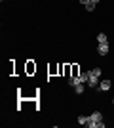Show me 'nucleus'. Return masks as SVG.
<instances>
[{
    "instance_id": "obj_1",
    "label": "nucleus",
    "mask_w": 114,
    "mask_h": 128,
    "mask_svg": "<svg viewBox=\"0 0 114 128\" xmlns=\"http://www.w3.org/2000/svg\"><path fill=\"white\" fill-rule=\"evenodd\" d=\"M101 73H103V71L99 69V67H95L93 71H89V80H87V86H89V88H95V86L99 84V76H101Z\"/></svg>"
},
{
    "instance_id": "obj_2",
    "label": "nucleus",
    "mask_w": 114,
    "mask_h": 128,
    "mask_svg": "<svg viewBox=\"0 0 114 128\" xmlns=\"http://www.w3.org/2000/svg\"><path fill=\"white\" fill-rule=\"evenodd\" d=\"M89 120H91V122H97V128H99V122L103 120V115H101L99 111H93L91 115H89Z\"/></svg>"
},
{
    "instance_id": "obj_3",
    "label": "nucleus",
    "mask_w": 114,
    "mask_h": 128,
    "mask_svg": "<svg viewBox=\"0 0 114 128\" xmlns=\"http://www.w3.org/2000/svg\"><path fill=\"white\" fill-rule=\"evenodd\" d=\"M109 46H110L109 42H103V44H99V48H97L99 56H107V54H109Z\"/></svg>"
},
{
    "instance_id": "obj_4",
    "label": "nucleus",
    "mask_w": 114,
    "mask_h": 128,
    "mask_svg": "<svg viewBox=\"0 0 114 128\" xmlns=\"http://www.w3.org/2000/svg\"><path fill=\"white\" fill-rule=\"evenodd\" d=\"M99 90H103V92L110 90V80H101L99 82Z\"/></svg>"
},
{
    "instance_id": "obj_5",
    "label": "nucleus",
    "mask_w": 114,
    "mask_h": 128,
    "mask_svg": "<svg viewBox=\"0 0 114 128\" xmlns=\"http://www.w3.org/2000/svg\"><path fill=\"white\" fill-rule=\"evenodd\" d=\"M78 78H80V82H87V80H89V71H87V73H80Z\"/></svg>"
},
{
    "instance_id": "obj_6",
    "label": "nucleus",
    "mask_w": 114,
    "mask_h": 128,
    "mask_svg": "<svg viewBox=\"0 0 114 128\" xmlns=\"http://www.w3.org/2000/svg\"><path fill=\"white\" fill-rule=\"evenodd\" d=\"M97 42H99V44L109 42V40H107V34H105V32H99V34H97Z\"/></svg>"
},
{
    "instance_id": "obj_7",
    "label": "nucleus",
    "mask_w": 114,
    "mask_h": 128,
    "mask_svg": "<svg viewBox=\"0 0 114 128\" xmlns=\"http://www.w3.org/2000/svg\"><path fill=\"white\" fill-rule=\"evenodd\" d=\"M69 84H71V86L80 84V78H78V75H76V76H71V78H69Z\"/></svg>"
},
{
    "instance_id": "obj_8",
    "label": "nucleus",
    "mask_w": 114,
    "mask_h": 128,
    "mask_svg": "<svg viewBox=\"0 0 114 128\" xmlns=\"http://www.w3.org/2000/svg\"><path fill=\"white\" fill-rule=\"evenodd\" d=\"M78 122H80V124H87V122H89V117H86V115H80V117H78Z\"/></svg>"
},
{
    "instance_id": "obj_9",
    "label": "nucleus",
    "mask_w": 114,
    "mask_h": 128,
    "mask_svg": "<svg viewBox=\"0 0 114 128\" xmlns=\"http://www.w3.org/2000/svg\"><path fill=\"white\" fill-rule=\"evenodd\" d=\"M74 92H76V94H82V92H84V82L76 84V86H74Z\"/></svg>"
},
{
    "instance_id": "obj_10",
    "label": "nucleus",
    "mask_w": 114,
    "mask_h": 128,
    "mask_svg": "<svg viewBox=\"0 0 114 128\" xmlns=\"http://www.w3.org/2000/svg\"><path fill=\"white\" fill-rule=\"evenodd\" d=\"M93 8H95V6H93V4H89V2L86 4V10H87V12H93Z\"/></svg>"
},
{
    "instance_id": "obj_11",
    "label": "nucleus",
    "mask_w": 114,
    "mask_h": 128,
    "mask_svg": "<svg viewBox=\"0 0 114 128\" xmlns=\"http://www.w3.org/2000/svg\"><path fill=\"white\" fill-rule=\"evenodd\" d=\"M97 2H99V0H89V4H93V6L97 4Z\"/></svg>"
},
{
    "instance_id": "obj_12",
    "label": "nucleus",
    "mask_w": 114,
    "mask_h": 128,
    "mask_svg": "<svg viewBox=\"0 0 114 128\" xmlns=\"http://www.w3.org/2000/svg\"><path fill=\"white\" fill-rule=\"evenodd\" d=\"M87 2H89V0H80V4H84V6H86Z\"/></svg>"
},
{
    "instance_id": "obj_13",
    "label": "nucleus",
    "mask_w": 114,
    "mask_h": 128,
    "mask_svg": "<svg viewBox=\"0 0 114 128\" xmlns=\"http://www.w3.org/2000/svg\"><path fill=\"white\" fill-rule=\"evenodd\" d=\"M112 102H114V100H112Z\"/></svg>"
}]
</instances>
